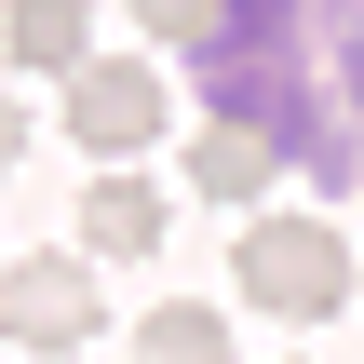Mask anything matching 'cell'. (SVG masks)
Here are the masks:
<instances>
[{"label": "cell", "instance_id": "1", "mask_svg": "<svg viewBox=\"0 0 364 364\" xmlns=\"http://www.w3.org/2000/svg\"><path fill=\"white\" fill-rule=\"evenodd\" d=\"M189 68L203 122H243L311 189H364V0H230Z\"/></svg>", "mask_w": 364, "mask_h": 364}, {"label": "cell", "instance_id": "11", "mask_svg": "<svg viewBox=\"0 0 364 364\" xmlns=\"http://www.w3.org/2000/svg\"><path fill=\"white\" fill-rule=\"evenodd\" d=\"M351 297H364V284H351Z\"/></svg>", "mask_w": 364, "mask_h": 364}, {"label": "cell", "instance_id": "8", "mask_svg": "<svg viewBox=\"0 0 364 364\" xmlns=\"http://www.w3.org/2000/svg\"><path fill=\"white\" fill-rule=\"evenodd\" d=\"M135 364H230V311L216 297H162L135 324Z\"/></svg>", "mask_w": 364, "mask_h": 364}, {"label": "cell", "instance_id": "7", "mask_svg": "<svg viewBox=\"0 0 364 364\" xmlns=\"http://www.w3.org/2000/svg\"><path fill=\"white\" fill-rule=\"evenodd\" d=\"M270 176H284V162H270L243 122H203V135H189V189H203V203H257Z\"/></svg>", "mask_w": 364, "mask_h": 364}, {"label": "cell", "instance_id": "6", "mask_svg": "<svg viewBox=\"0 0 364 364\" xmlns=\"http://www.w3.org/2000/svg\"><path fill=\"white\" fill-rule=\"evenodd\" d=\"M0 54H14V68H41V81H81V68H95V14H81V0H14Z\"/></svg>", "mask_w": 364, "mask_h": 364}, {"label": "cell", "instance_id": "4", "mask_svg": "<svg viewBox=\"0 0 364 364\" xmlns=\"http://www.w3.org/2000/svg\"><path fill=\"white\" fill-rule=\"evenodd\" d=\"M95 311H108V297H95L81 257H14V270H0V338H14V351H81Z\"/></svg>", "mask_w": 364, "mask_h": 364}, {"label": "cell", "instance_id": "10", "mask_svg": "<svg viewBox=\"0 0 364 364\" xmlns=\"http://www.w3.org/2000/svg\"><path fill=\"white\" fill-rule=\"evenodd\" d=\"M14 162H27V108L0 95V176H14Z\"/></svg>", "mask_w": 364, "mask_h": 364}, {"label": "cell", "instance_id": "2", "mask_svg": "<svg viewBox=\"0 0 364 364\" xmlns=\"http://www.w3.org/2000/svg\"><path fill=\"white\" fill-rule=\"evenodd\" d=\"M230 284H243V311H270V324H324L364 284V257L338 243V216H257L243 257H230Z\"/></svg>", "mask_w": 364, "mask_h": 364}, {"label": "cell", "instance_id": "3", "mask_svg": "<svg viewBox=\"0 0 364 364\" xmlns=\"http://www.w3.org/2000/svg\"><path fill=\"white\" fill-rule=\"evenodd\" d=\"M162 122H176V95H162V68H135V54H108V68L68 81V135H81L95 162H135Z\"/></svg>", "mask_w": 364, "mask_h": 364}, {"label": "cell", "instance_id": "9", "mask_svg": "<svg viewBox=\"0 0 364 364\" xmlns=\"http://www.w3.org/2000/svg\"><path fill=\"white\" fill-rule=\"evenodd\" d=\"M135 27H149V41H176V54H203V41L230 27V0H135Z\"/></svg>", "mask_w": 364, "mask_h": 364}, {"label": "cell", "instance_id": "5", "mask_svg": "<svg viewBox=\"0 0 364 364\" xmlns=\"http://www.w3.org/2000/svg\"><path fill=\"white\" fill-rule=\"evenodd\" d=\"M176 230V203L149 189V176H122V162H95V189H81V257H149Z\"/></svg>", "mask_w": 364, "mask_h": 364}]
</instances>
